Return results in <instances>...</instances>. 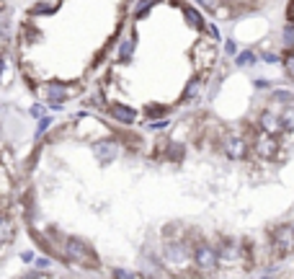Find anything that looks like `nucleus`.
Returning <instances> with one entry per match:
<instances>
[{
  "instance_id": "obj_12",
  "label": "nucleus",
  "mask_w": 294,
  "mask_h": 279,
  "mask_svg": "<svg viewBox=\"0 0 294 279\" xmlns=\"http://www.w3.org/2000/svg\"><path fill=\"white\" fill-rule=\"evenodd\" d=\"M225 49H227V55H235V52H237L235 42H227V44H225Z\"/></svg>"
},
{
  "instance_id": "obj_2",
  "label": "nucleus",
  "mask_w": 294,
  "mask_h": 279,
  "mask_svg": "<svg viewBox=\"0 0 294 279\" xmlns=\"http://www.w3.org/2000/svg\"><path fill=\"white\" fill-rule=\"evenodd\" d=\"M29 152L18 155L13 137L0 124V261L16 248L23 230V168Z\"/></svg>"
},
{
  "instance_id": "obj_4",
  "label": "nucleus",
  "mask_w": 294,
  "mask_h": 279,
  "mask_svg": "<svg viewBox=\"0 0 294 279\" xmlns=\"http://www.w3.org/2000/svg\"><path fill=\"white\" fill-rule=\"evenodd\" d=\"M271 248L276 256H289L294 251V228L292 225H276L271 230Z\"/></svg>"
},
{
  "instance_id": "obj_9",
  "label": "nucleus",
  "mask_w": 294,
  "mask_h": 279,
  "mask_svg": "<svg viewBox=\"0 0 294 279\" xmlns=\"http://www.w3.org/2000/svg\"><path fill=\"white\" fill-rule=\"evenodd\" d=\"M235 62H237L240 67H245V65H251V62H255V55H253V52H243V55L235 57Z\"/></svg>"
},
{
  "instance_id": "obj_1",
  "label": "nucleus",
  "mask_w": 294,
  "mask_h": 279,
  "mask_svg": "<svg viewBox=\"0 0 294 279\" xmlns=\"http://www.w3.org/2000/svg\"><path fill=\"white\" fill-rule=\"evenodd\" d=\"M137 0H23L13 13V73L47 106L85 101Z\"/></svg>"
},
{
  "instance_id": "obj_7",
  "label": "nucleus",
  "mask_w": 294,
  "mask_h": 279,
  "mask_svg": "<svg viewBox=\"0 0 294 279\" xmlns=\"http://www.w3.org/2000/svg\"><path fill=\"white\" fill-rule=\"evenodd\" d=\"M258 129H261V132H269V134H281V132H284L281 116L271 114V111H263V114L258 116Z\"/></svg>"
},
{
  "instance_id": "obj_11",
  "label": "nucleus",
  "mask_w": 294,
  "mask_h": 279,
  "mask_svg": "<svg viewBox=\"0 0 294 279\" xmlns=\"http://www.w3.org/2000/svg\"><path fill=\"white\" fill-rule=\"evenodd\" d=\"M273 98H279V101H289L292 93L289 91H273Z\"/></svg>"
},
{
  "instance_id": "obj_10",
  "label": "nucleus",
  "mask_w": 294,
  "mask_h": 279,
  "mask_svg": "<svg viewBox=\"0 0 294 279\" xmlns=\"http://www.w3.org/2000/svg\"><path fill=\"white\" fill-rule=\"evenodd\" d=\"M284 73L289 78H294V52H289V55L284 57Z\"/></svg>"
},
{
  "instance_id": "obj_8",
  "label": "nucleus",
  "mask_w": 294,
  "mask_h": 279,
  "mask_svg": "<svg viewBox=\"0 0 294 279\" xmlns=\"http://www.w3.org/2000/svg\"><path fill=\"white\" fill-rule=\"evenodd\" d=\"M281 124H284V129H287V132L294 129V106L284 109V114H281Z\"/></svg>"
},
{
  "instance_id": "obj_6",
  "label": "nucleus",
  "mask_w": 294,
  "mask_h": 279,
  "mask_svg": "<svg viewBox=\"0 0 294 279\" xmlns=\"http://www.w3.org/2000/svg\"><path fill=\"white\" fill-rule=\"evenodd\" d=\"M253 150H255V155L263 158V160L276 158V152H279V140H276V134L261 132V137H255V142H253Z\"/></svg>"
},
{
  "instance_id": "obj_3",
  "label": "nucleus",
  "mask_w": 294,
  "mask_h": 279,
  "mask_svg": "<svg viewBox=\"0 0 294 279\" xmlns=\"http://www.w3.org/2000/svg\"><path fill=\"white\" fill-rule=\"evenodd\" d=\"M13 70V11L8 0H0V91Z\"/></svg>"
},
{
  "instance_id": "obj_5",
  "label": "nucleus",
  "mask_w": 294,
  "mask_h": 279,
  "mask_svg": "<svg viewBox=\"0 0 294 279\" xmlns=\"http://www.w3.org/2000/svg\"><path fill=\"white\" fill-rule=\"evenodd\" d=\"M219 145H222V152L227 158H232V160H243L248 158V142L245 137H240V134H232V132H225L222 134V140H219Z\"/></svg>"
},
{
  "instance_id": "obj_13",
  "label": "nucleus",
  "mask_w": 294,
  "mask_h": 279,
  "mask_svg": "<svg viewBox=\"0 0 294 279\" xmlns=\"http://www.w3.org/2000/svg\"><path fill=\"white\" fill-rule=\"evenodd\" d=\"M289 21H294V3L289 5Z\"/></svg>"
}]
</instances>
